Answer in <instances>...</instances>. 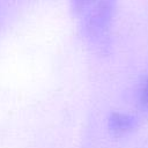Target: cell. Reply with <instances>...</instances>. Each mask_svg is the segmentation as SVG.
Instances as JSON below:
<instances>
[{
  "label": "cell",
  "mask_w": 148,
  "mask_h": 148,
  "mask_svg": "<svg viewBox=\"0 0 148 148\" xmlns=\"http://www.w3.org/2000/svg\"><path fill=\"white\" fill-rule=\"evenodd\" d=\"M71 6L81 20L84 37L99 49L106 47L116 0H71Z\"/></svg>",
  "instance_id": "1"
},
{
  "label": "cell",
  "mask_w": 148,
  "mask_h": 148,
  "mask_svg": "<svg viewBox=\"0 0 148 148\" xmlns=\"http://www.w3.org/2000/svg\"><path fill=\"white\" fill-rule=\"evenodd\" d=\"M138 127V119L135 116L113 111L108 117V128L114 136H123Z\"/></svg>",
  "instance_id": "2"
},
{
  "label": "cell",
  "mask_w": 148,
  "mask_h": 148,
  "mask_svg": "<svg viewBox=\"0 0 148 148\" xmlns=\"http://www.w3.org/2000/svg\"><path fill=\"white\" fill-rule=\"evenodd\" d=\"M139 104L142 109L148 110V79L146 80L143 87L141 88V91L139 95Z\"/></svg>",
  "instance_id": "3"
}]
</instances>
